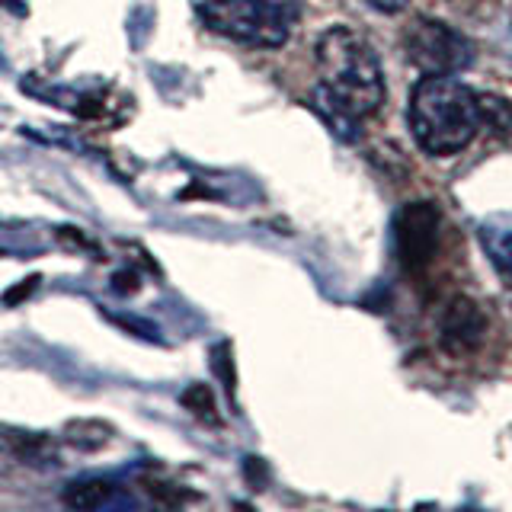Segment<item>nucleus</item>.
<instances>
[{
    "label": "nucleus",
    "instance_id": "9d476101",
    "mask_svg": "<svg viewBox=\"0 0 512 512\" xmlns=\"http://www.w3.org/2000/svg\"><path fill=\"white\" fill-rule=\"evenodd\" d=\"M112 496H116V484H109V480H74V484H68V490H64V503H68L71 509H100L106 506Z\"/></svg>",
    "mask_w": 512,
    "mask_h": 512
},
{
    "label": "nucleus",
    "instance_id": "2eb2a0df",
    "mask_svg": "<svg viewBox=\"0 0 512 512\" xmlns=\"http://www.w3.org/2000/svg\"><path fill=\"white\" fill-rule=\"evenodd\" d=\"M116 288H119V292H132V288H138V272H119V276H116Z\"/></svg>",
    "mask_w": 512,
    "mask_h": 512
},
{
    "label": "nucleus",
    "instance_id": "6e6552de",
    "mask_svg": "<svg viewBox=\"0 0 512 512\" xmlns=\"http://www.w3.org/2000/svg\"><path fill=\"white\" fill-rule=\"evenodd\" d=\"M480 244L503 272H512V215H496L480 224Z\"/></svg>",
    "mask_w": 512,
    "mask_h": 512
},
{
    "label": "nucleus",
    "instance_id": "f257e3e1",
    "mask_svg": "<svg viewBox=\"0 0 512 512\" xmlns=\"http://www.w3.org/2000/svg\"><path fill=\"white\" fill-rule=\"evenodd\" d=\"M320 84L311 93L314 109L346 141L359 138V128L384 103V77L375 48L349 26H333L317 39Z\"/></svg>",
    "mask_w": 512,
    "mask_h": 512
},
{
    "label": "nucleus",
    "instance_id": "7ed1b4c3",
    "mask_svg": "<svg viewBox=\"0 0 512 512\" xmlns=\"http://www.w3.org/2000/svg\"><path fill=\"white\" fill-rule=\"evenodd\" d=\"M196 13L218 36L253 48L285 45L298 23L295 0H196Z\"/></svg>",
    "mask_w": 512,
    "mask_h": 512
},
{
    "label": "nucleus",
    "instance_id": "39448f33",
    "mask_svg": "<svg viewBox=\"0 0 512 512\" xmlns=\"http://www.w3.org/2000/svg\"><path fill=\"white\" fill-rule=\"evenodd\" d=\"M442 253V212L436 202H410L397 215V260L407 276L423 279Z\"/></svg>",
    "mask_w": 512,
    "mask_h": 512
},
{
    "label": "nucleus",
    "instance_id": "9b49d317",
    "mask_svg": "<svg viewBox=\"0 0 512 512\" xmlns=\"http://www.w3.org/2000/svg\"><path fill=\"white\" fill-rule=\"evenodd\" d=\"M480 103V122L487 128H493L496 135H509L512 132V103L509 100H500V96H477Z\"/></svg>",
    "mask_w": 512,
    "mask_h": 512
},
{
    "label": "nucleus",
    "instance_id": "f03ea898",
    "mask_svg": "<svg viewBox=\"0 0 512 512\" xmlns=\"http://www.w3.org/2000/svg\"><path fill=\"white\" fill-rule=\"evenodd\" d=\"M407 122L416 144L426 154L448 157L474 141L480 122V103L471 87L452 74H426L410 90Z\"/></svg>",
    "mask_w": 512,
    "mask_h": 512
},
{
    "label": "nucleus",
    "instance_id": "20e7f679",
    "mask_svg": "<svg viewBox=\"0 0 512 512\" xmlns=\"http://www.w3.org/2000/svg\"><path fill=\"white\" fill-rule=\"evenodd\" d=\"M404 48L423 74H458L474 61V45L439 20H416L404 32Z\"/></svg>",
    "mask_w": 512,
    "mask_h": 512
},
{
    "label": "nucleus",
    "instance_id": "0eeeda50",
    "mask_svg": "<svg viewBox=\"0 0 512 512\" xmlns=\"http://www.w3.org/2000/svg\"><path fill=\"white\" fill-rule=\"evenodd\" d=\"M0 455L20 464H52L58 458V442L45 432L0 423Z\"/></svg>",
    "mask_w": 512,
    "mask_h": 512
},
{
    "label": "nucleus",
    "instance_id": "f8f14e48",
    "mask_svg": "<svg viewBox=\"0 0 512 512\" xmlns=\"http://www.w3.org/2000/svg\"><path fill=\"white\" fill-rule=\"evenodd\" d=\"M180 404L192 413L199 416L202 423H218V407H215V394L208 384H192L189 391H183Z\"/></svg>",
    "mask_w": 512,
    "mask_h": 512
},
{
    "label": "nucleus",
    "instance_id": "4468645a",
    "mask_svg": "<svg viewBox=\"0 0 512 512\" xmlns=\"http://www.w3.org/2000/svg\"><path fill=\"white\" fill-rule=\"evenodd\" d=\"M368 7H375L381 13H397V10H404L407 7V0H365Z\"/></svg>",
    "mask_w": 512,
    "mask_h": 512
},
{
    "label": "nucleus",
    "instance_id": "1a4fd4ad",
    "mask_svg": "<svg viewBox=\"0 0 512 512\" xmlns=\"http://www.w3.org/2000/svg\"><path fill=\"white\" fill-rule=\"evenodd\" d=\"M112 436H116V429L103 420H71L61 432V439L77 452H100L112 442Z\"/></svg>",
    "mask_w": 512,
    "mask_h": 512
},
{
    "label": "nucleus",
    "instance_id": "423d86ee",
    "mask_svg": "<svg viewBox=\"0 0 512 512\" xmlns=\"http://www.w3.org/2000/svg\"><path fill=\"white\" fill-rule=\"evenodd\" d=\"M487 333V317L480 311V304L468 295H458L445 304L439 317V346L448 356L464 359L480 349Z\"/></svg>",
    "mask_w": 512,
    "mask_h": 512
},
{
    "label": "nucleus",
    "instance_id": "ddd939ff",
    "mask_svg": "<svg viewBox=\"0 0 512 512\" xmlns=\"http://www.w3.org/2000/svg\"><path fill=\"white\" fill-rule=\"evenodd\" d=\"M141 487L148 490L160 506H183V503L192 500V493H189V490L170 484V480H160L157 474H144V477H141Z\"/></svg>",
    "mask_w": 512,
    "mask_h": 512
}]
</instances>
